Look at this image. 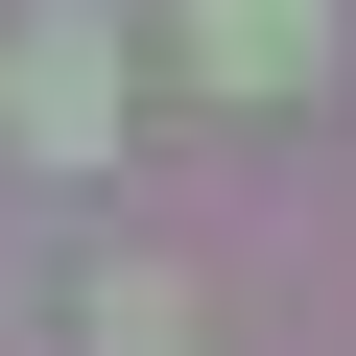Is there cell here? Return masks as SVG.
Here are the masks:
<instances>
[{
  "mask_svg": "<svg viewBox=\"0 0 356 356\" xmlns=\"http://www.w3.org/2000/svg\"><path fill=\"white\" fill-rule=\"evenodd\" d=\"M0 119H24L48 166H95V143H119V48H95V24H24V48H0Z\"/></svg>",
  "mask_w": 356,
  "mask_h": 356,
  "instance_id": "1",
  "label": "cell"
},
{
  "mask_svg": "<svg viewBox=\"0 0 356 356\" xmlns=\"http://www.w3.org/2000/svg\"><path fill=\"white\" fill-rule=\"evenodd\" d=\"M191 72L214 95H309L332 72V0H191Z\"/></svg>",
  "mask_w": 356,
  "mask_h": 356,
  "instance_id": "2",
  "label": "cell"
}]
</instances>
